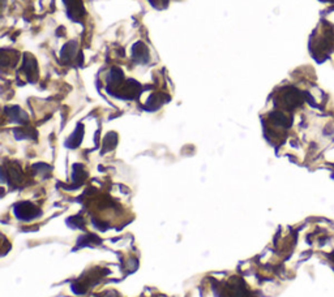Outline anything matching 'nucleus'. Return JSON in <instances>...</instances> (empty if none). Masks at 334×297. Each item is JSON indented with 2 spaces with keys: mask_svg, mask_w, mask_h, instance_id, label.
<instances>
[{
  "mask_svg": "<svg viewBox=\"0 0 334 297\" xmlns=\"http://www.w3.org/2000/svg\"><path fill=\"white\" fill-rule=\"evenodd\" d=\"M278 101H279V105L282 107L291 110V108H295L303 102V95L299 90L294 89V87H286L279 94Z\"/></svg>",
  "mask_w": 334,
  "mask_h": 297,
  "instance_id": "nucleus-1",
  "label": "nucleus"
},
{
  "mask_svg": "<svg viewBox=\"0 0 334 297\" xmlns=\"http://www.w3.org/2000/svg\"><path fill=\"white\" fill-rule=\"evenodd\" d=\"M21 70L24 72L26 78L30 82H34L38 78V65L37 61L30 53H25L22 59V68Z\"/></svg>",
  "mask_w": 334,
  "mask_h": 297,
  "instance_id": "nucleus-2",
  "label": "nucleus"
},
{
  "mask_svg": "<svg viewBox=\"0 0 334 297\" xmlns=\"http://www.w3.org/2000/svg\"><path fill=\"white\" fill-rule=\"evenodd\" d=\"M63 3L67 7V12H68V16L74 21H80L85 13V9H84V4H82V0H63Z\"/></svg>",
  "mask_w": 334,
  "mask_h": 297,
  "instance_id": "nucleus-3",
  "label": "nucleus"
},
{
  "mask_svg": "<svg viewBox=\"0 0 334 297\" xmlns=\"http://www.w3.org/2000/svg\"><path fill=\"white\" fill-rule=\"evenodd\" d=\"M120 93H123L122 97H120L123 99H135L141 93V85L135 80H127V81H124V85H123Z\"/></svg>",
  "mask_w": 334,
  "mask_h": 297,
  "instance_id": "nucleus-4",
  "label": "nucleus"
},
{
  "mask_svg": "<svg viewBox=\"0 0 334 297\" xmlns=\"http://www.w3.org/2000/svg\"><path fill=\"white\" fill-rule=\"evenodd\" d=\"M132 56L137 64H147L149 61V50L144 42H136L132 47Z\"/></svg>",
  "mask_w": 334,
  "mask_h": 297,
  "instance_id": "nucleus-5",
  "label": "nucleus"
},
{
  "mask_svg": "<svg viewBox=\"0 0 334 297\" xmlns=\"http://www.w3.org/2000/svg\"><path fill=\"white\" fill-rule=\"evenodd\" d=\"M15 212L19 218H22V219H32L36 215L39 214V210H38L34 205H32L30 202H22V204H19L15 209Z\"/></svg>",
  "mask_w": 334,
  "mask_h": 297,
  "instance_id": "nucleus-6",
  "label": "nucleus"
},
{
  "mask_svg": "<svg viewBox=\"0 0 334 297\" xmlns=\"http://www.w3.org/2000/svg\"><path fill=\"white\" fill-rule=\"evenodd\" d=\"M1 175H3V180H5L8 177L9 184H19L21 181V170L17 164H9V167H4L3 171H1Z\"/></svg>",
  "mask_w": 334,
  "mask_h": 297,
  "instance_id": "nucleus-7",
  "label": "nucleus"
},
{
  "mask_svg": "<svg viewBox=\"0 0 334 297\" xmlns=\"http://www.w3.org/2000/svg\"><path fill=\"white\" fill-rule=\"evenodd\" d=\"M76 53H77V42L76 41L68 42V43H67V45L61 49V53H60L61 61L68 63V61H71L72 59H74Z\"/></svg>",
  "mask_w": 334,
  "mask_h": 297,
  "instance_id": "nucleus-8",
  "label": "nucleus"
},
{
  "mask_svg": "<svg viewBox=\"0 0 334 297\" xmlns=\"http://www.w3.org/2000/svg\"><path fill=\"white\" fill-rule=\"evenodd\" d=\"M9 112V118L12 119V120H15V122H26L28 120V116H26V114H25L24 111H21L19 107H11V108H8L7 110Z\"/></svg>",
  "mask_w": 334,
  "mask_h": 297,
  "instance_id": "nucleus-9",
  "label": "nucleus"
},
{
  "mask_svg": "<svg viewBox=\"0 0 334 297\" xmlns=\"http://www.w3.org/2000/svg\"><path fill=\"white\" fill-rule=\"evenodd\" d=\"M82 135H84L82 125H78L77 129H76V132L74 133V136H72V137H71V139L67 141V146H70V147L78 146V143L81 142Z\"/></svg>",
  "mask_w": 334,
  "mask_h": 297,
  "instance_id": "nucleus-10",
  "label": "nucleus"
},
{
  "mask_svg": "<svg viewBox=\"0 0 334 297\" xmlns=\"http://www.w3.org/2000/svg\"><path fill=\"white\" fill-rule=\"evenodd\" d=\"M163 102H165V99H163L161 94H154V95H151V97L148 99V110H157Z\"/></svg>",
  "mask_w": 334,
  "mask_h": 297,
  "instance_id": "nucleus-11",
  "label": "nucleus"
},
{
  "mask_svg": "<svg viewBox=\"0 0 334 297\" xmlns=\"http://www.w3.org/2000/svg\"><path fill=\"white\" fill-rule=\"evenodd\" d=\"M116 145V135L115 133H109L105 139V145H103V150H111L114 149Z\"/></svg>",
  "mask_w": 334,
  "mask_h": 297,
  "instance_id": "nucleus-12",
  "label": "nucleus"
},
{
  "mask_svg": "<svg viewBox=\"0 0 334 297\" xmlns=\"http://www.w3.org/2000/svg\"><path fill=\"white\" fill-rule=\"evenodd\" d=\"M74 183L80 184L82 181V180L85 179V172H84V170H82V167L80 166V164H76L74 167Z\"/></svg>",
  "mask_w": 334,
  "mask_h": 297,
  "instance_id": "nucleus-13",
  "label": "nucleus"
},
{
  "mask_svg": "<svg viewBox=\"0 0 334 297\" xmlns=\"http://www.w3.org/2000/svg\"><path fill=\"white\" fill-rule=\"evenodd\" d=\"M149 3H150L154 8L165 9L167 8V5H168V0H149Z\"/></svg>",
  "mask_w": 334,
  "mask_h": 297,
  "instance_id": "nucleus-14",
  "label": "nucleus"
},
{
  "mask_svg": "<svg viewBox=\"0 0 334 297\" xmlns=\"http://www.w3.org/2000/svg\"><path fill=\"white\" fill-rule=\"evenodd\" d=\"M322 1H334V0H322Z\"/></svg>",
  "mask_w": 334,
  "mask_h": 297,
  "instance_id": "nucleus-15",
  "label": "nucleus"
}]
</instances>
